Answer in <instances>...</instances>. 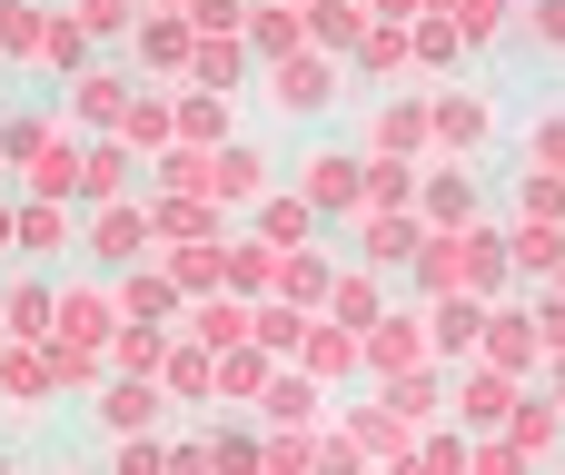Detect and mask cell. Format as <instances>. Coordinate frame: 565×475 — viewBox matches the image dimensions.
<instances>
[{
  "mask_svg": "<svg viewBox=\"0 0 565 475\" xmlns=\"http://www.w3.org/2000/svg\"><path fill=\"white\" fill-rule=\"evenodd\" d=\"M536 30H546V40H565V0H536Z\"/></svg>",
  "mask_w": 565,
  "mask_h": 475,
  "instance_id": "6da1fadb",
  "label": "cell"
},
{
  "mask_svg": "<svg viewBox=\"0 0 565 475\" xmlns=\"http://www.w3.org/2000/svg\"><path fill=\"white\" fill-rule=\"evenodd\" d=\"M536 149H546V159L565 169V119H546V139H536Z\"/></svg>",
  "mask_w": 565,
  "mask_h": 475,
  "instance_id": "7a4b0ae2",
  "label": "cell"
},
{
  "mask_svg": "<svg viewBox=\"0 0 565 475\" xmlns=\"http://www.w3.org/2000/svg\"><path fill=\"white\" fill-rule=\"evenodd\" d=\"M477 475H516V466H507V456H487V466H477Z\"/></svg>",
  "mask_w": 565,
  "mask_h": 475,
  "instance_id": "3957f363",
  "label": "cell"
}]
</instances>
